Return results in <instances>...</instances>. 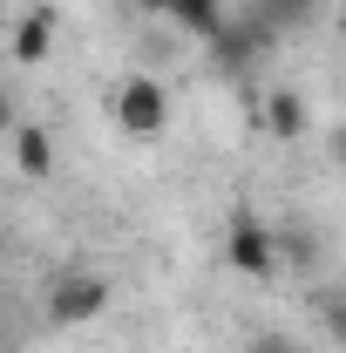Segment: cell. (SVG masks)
Segmentation results:
<instances>
[{
  "label": "cell",
  "instance_id": "obj_13",
  "mask_svg": "<svg viewBox=\"0 0 346 353\" xmlns=\"http://www.w3.org/2000/svg\"><path fill=\"white\" fill-rule=\"evenodd\" d=\"M136 7H150V14H170V0H136Z\"/></svg>",
  "mask_w": 346,
  "mask_h": 353
},
{
  "label": "cell",
  "instance_id": "obj_2",
  "mask_svg": "<svg viewBox=\"0 0 346 353\" xmlns=\"http://www.w3.org/2000/svg\"><path fill=\"white\" fill-rule=\"evenodd\" d=\"M109 123L123 136H136V143L163 136L170 130V95H163V82L156 75H123L116 82V102H109Z\"/></svg>",
  "mask_w": 346,
  "mask_h": 353
},
{
  "label": "cell",
  "instance_id": "obj_10",
  "mask_svg": "<svg viewBox=\"0 0 346 353\" xmlns=\"http://www.w3.org/2000/svg\"><path fill=\"white\" fill-rule=\"evenodd\" d=\"M278 259L285 265H312V231H305V224H278Z\"/></svg>",
  "mask_w": 346,
  "mask_h": 353
},
{
  "label": "cell",
  "instance_id": "obj_11",
  "mask_svg": "<svg viewBox=\"0 0 346 353\" xmlns=\"http://www.w3.org/2000/svg\"><path fill=\"white\" fill-rule=\"evenodd\" d=\"M252 353H292V340H285V333H258V340H252Z\"/></svg>",
  "mask_w": 346,
  "mask_h": 353
},
{
  "label": "cell",
  "instance_id": "obj_7",
  "mask_svg": "<svg viewBox=\"0 0 346 353\" xmlns=\"http://www.w3.org/2000/svg\"><path fill=\"white\" fill-rule=\"evenodd\" d=\"M14 163H21L28 183H48L54 176V143H48L41 123H14Z\"/></svg>",
  "mask_w": 346,
  "mask_h": 353
},
{
  "label": "cell",
  "instance_id": "obj_12",
  "mask_svg": "<svg viewBox=\"0 0 346 353\" xmlns=\"http://www.w3.org/2000/svg\"><path fill=\"white\" fill-rule=\"evenodd\" d=\"M333 163H340V170H346V123H340V130H333Z\"/></svg>",
  "mask_w": 346,
  "mask_h": 353
},
{
  "label": "cell",
  "instance_id": "obj_5",
  "mask_svg": "<svg viewBox=\"0 0 346 353\" xmlns=\"http://www.w3.org/2000/svg\"><path fill=\"white\" fill-rule=\"evenodd\" d=\"M265 130L278 136V143H299V136L312 130V109H305L299 88H272V95H265Z\"/></svg>",
  "mask_w": 346,
  "mask_h": 353
},
{
  "label": "cell",
  "instance_id": "obj_3",
  "mask_svg": "<svg viewBox=\"0 0 346 353\" xmlns=\"http://www.w3.org/2000/svg\"><path fill=\"white\" fill-rule=\"evenodd\" d=\"M224 265L245 272V279H278V272H285V259H278V224H265L258 211H231Z\"/></svg>",
  "mask_w": 346,
  "mask_h": 353
},
{
  "label": "cell",
  "instance_id": "obj_14",
  "mask_svg": "<svg viewBox=\"0 0 346 353\" xmlns=\"http://www.w3.org/2000/svg\"><path fill=\"white\" fill-rule=\"evenodd\" d=\"M333 21H340V34H346V0H333Z\"/></svg>",
  "mask_w": 346,
  "mask_h": 353
},
{
  "label": "cell",
  "instance_id": "obj_1",
  "mask_svg": "<svg viewBox=\"0 0 346 353\" xmlns=\"http://www.w3.org/2000/svg\"><path fill=\"white\" fill-rule=\"evenodd\" d=\"M48 326H95L109 312V279L102 272H54L41 292Z\"/></svg>",
  "mask_w": 346,
  "mask_h": 353
},
{
  "label": "cell",
  "instance_id": "obj_6",
  "mask_svg": "<svg viewBox=\"0 0 346 353\" xmlns=\"http://www.w3.org/2000/svg\"><path fill=\"white\" fill-rule=\"evenodd\" d=\"M48 48H54V7H28L21 28H14V61L21 68H41Z\"/></svg>",
  "mask_w": 346,
  "mask_h": 353
},
{
  "label": "cell",
  "instance_id": "obj_8",
  "mask_svg": "<svg viewBox=\"0 0 346 353\" xmlns=\"http://www.w3.org/2000/svg\"><path fill=\"white\" fill-rule=\"evenodd\" d=\"M319 326H326V340L346 353V285H326V292H319Z\"/></svg>",
  "mask_w": 346,
  "mask_h": 353
},
{
  "label": "cell",
  "instance_id": "obj_4",
  "mask_svg": "<svg viewBox=\"0 0 346 353\" xmlns=\"http://www.w3.org/2000/svg\"><path fill=\"white\" fill-rule=\"evenodd\" d=\"M272 41H278V28L252 7V14H231V21L217 28L211 54H217V68H224V75H252V68H258V54H265Z\"/></svg>",
  "mask_w": 346,
  "mask_h": 353
},
{
  "label": "cell",
  "instance_id": "obj_9",
  "mask_svg": "<svg viewBox=\"0 0 346 353\" xmlns=\"http://www.w3.org/2000/svg\"><path fill=\"white\" fill-rule=\"evenodd\" d=\"M258 14L278 28V34H285V28H305V21L319 14V0H258Z\"/></svg>",
  "mask_w": 346,
  "mask_h": 353
}]
</instances>
